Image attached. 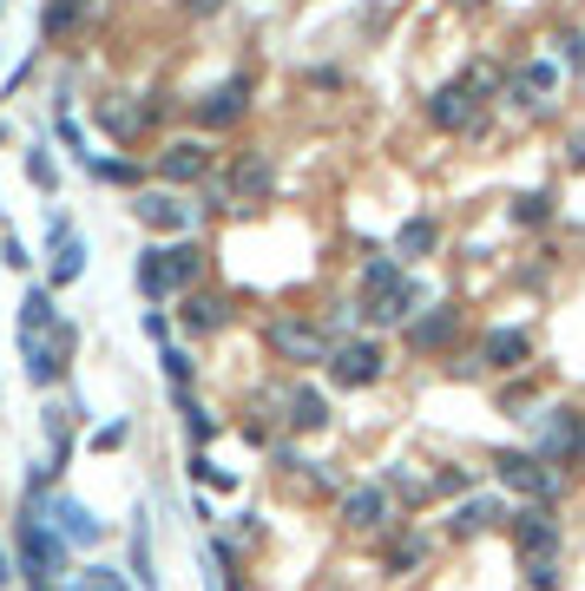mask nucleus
I'll list each match as a JSON object with an SVG mask.
<instances>
[{
	"label": "nucleus",
	"mask_w": 585,
	"mask_h": 591,
	"mask_svg": "<svg viewBox=\"0 0 585 591\" xmlns=\"http://www.w3.org/2000/svg\"><path fill=\"white\" fill-rule=\"evenodd\" d=\"M198 270H205L198 243H151L146 257H139V290L151 302H165V296H178V290H198Z\"/></svg>",
	"instance_id": "nucleus-1"
},
{
	"label": "nucleus",
	"mask_w": 585,
	"mask_h": 591,
	"mask_svg": "<svg viewBox=\"0 0 585 591\" xmlns=\"http://www.w3.org/2000/svg\"><path fill=\"white\" fill-rule=\"evenodd\" d=\"M494 473H500V487L519 493V507H553L566 493V473L539 453H494Z\"/></svg>",
	"instance_id": "nucleus-2"
},
{
	"label": "nucleus",
	"mask_w": 585,
	"mask_h": 591,
	"mask_svg": "<svg viewBox=\"0 0 585 591\" xmlns=\"http://www.w3.org/2000/svg\"><path fill=\"white\" fill-rule=\"evenodd\" d=\"M20 565H27L33 585H60V572H67V539H60V525H40V513L20 519Z\"/></svg>",
	"instance_id": "nucleus-3"
},
{
	"label": "nucleus",
	"mask_w": 585,
	"mask_h": 591,
	"mask_svg": "<svg viewBox=\"0 0 585 591\" xmlns=\"http://www.w3.org/2000/svg\"><path fill=\"white\" fill-rule=\"evenodd\" d=\"M533 421H539V460L585 467V408H553V414H533Z\"/></svg>",
	"instance_id": "nucleus-4"
},
{
	"label": "nucleus",
	"mask_w": 585,
	"mask_h": 591,
	"mask_svg": "<svg viewBox=\"0 0 585 591\" xmlns=\"http://www.w3.org/2000/svg\"><path fill=\"white\" fill-rule=\"evenodd\" d=\"M264 342H270L277 362H329V349H336L309 315H277V322L264 329Z\"/></svg>",
	"instance_id": "nucleus-5"
},
{
	"label": "nucleus",
	"mask_w": 585,
	"mask_h": 591,
	"mask_svg": "<svg viewBox=\"0 0 585 591\" xmlns=\"http://www.w3.org/2000/svg\"><path fill=\"white\" fill-rule=\"evenodd\" d=\"M73 342H79V335L67 329V322H53L47 335H20V349H27V381H33V388H53V381L67 374Z\"/></svg>",
	"instance_id": "nucleus-6"
},
{
	"label": "nucleus",
	"mask_w": 585,
	"mask_h": 591,
	"mask_svg": "<svg viewBox=\"0 0 585 591\" xmlns=\"http://www.w3.org/2000/svg\"><path fill=\"white\" fill-rule=\"evenodd\" d=\"M323 369H329V381H336V388H368V381H381V342H375V335L336 342Z\"/></svg>",
	"instance_id": "nucleus-7"
},
{
	"label": "nucleus",
	"mask_w": 585,
	"mask_h": 591,
	"mask_svg": "<svg viewBox=\"0 0 585 591\" xmlns=\"http://www.w3.org/2000/svg\"><path fill=\"white\" fill-rule=\"evenodd\" d=\"M513 519V545H519V559H559V513L553 507H519Z\"/></svg>",
	"instance_id": "nucleus-8"
},
{
	"label": "nucleus",
	"mask_w": 585,
	"mask_h": 591,
	"mask_svg": "<svg viewBox=\"0 0 585 591\" xmlns=\"http://www.w3.org/2000/svg\"><path fill=\"white\" fill-rule=\"evenodd\" d=\"M250 92H257V86H250L244 73L224 79L218 92H205V99H198V126H205V132H230V126H244V112H250Z\"/></svg>",
	"instance_id": "nucleus-9"
},
{
	"label": "nucleus",
	"mask_w": 585,
	"mask_h": 591,
	"mask_svg": "<svg viewBox=\"0 0 585 591\" xmlns=\"http://www.w3.org/2000/svg\"><path fill=\"white\" fill-rule=\"evenodd\" d=\"M460 342V309L454 302H435V309H422L415 322H408V349L415 355H440V349H454Z\"/></svg>",
	"instance_id": "nucleus-10"
},
{
	"label": "nucleus",
	"mask_w": 585,
	"mask_h": 591,
	"mask_svg": "<svg viewBox=\"0 0 585 591\" xmlns=\"http://www.w3.org/2000/svg\"><path fill=\"white\" fill-rule=\"evenodd\" d=\"M526 355H533V335L519 329V322H500V329H487L480 335V349H474V362L480 369H526Z\"/></svg>",
	"instance_id": "nucleus-11"
},
{
	"label": "nucleus",
	"mask_w": 585,
	"mask_h": 591,
	"mask_svg": "<svg viewBox=\"0 0 585 591\" xmlns=\"http://www.w3.org/2000/svg\"><path fill=\"white\" fill-rule=\"evenodd\" d=\"M158 171H165V184H205L211 178V146L205 139H171L158 151Z\"/></svg>",
	"instance_id": "nucleus-12"
},
{
	"label": "nucleus",
	"mask_w": 585,
	"mask_h": 591,
	"mask_svg": "<svg viewBox=\"0 0 585 591\" xmlns=\"http://www.w3.org/2000/svg\"><path fill=\"white\" fill-rule=\"evenodd\" d=\"M428 119H435L440 132H467V126L480 119V92H474L467 79H454V86H440L435 99H428Z\"/></svg>",
	"instance_id": "nucleus-13"
},
{
	"label": "nucleus",
	"mask_w": 585,
	"mask_h": 591,
	"mask_svg": "<svg viewBox=\"0 0 585 591\" xmlns=\"http://www.w3.org/2000/svg\"><path fill=\"white\" fill-rule=\"evenodd\" d=\"M415 302H422V290H415V277H401V283H395V290L368 296L363 309H368V322H375V329H408V322H415V315H422V309H415Z\"/></svg>",
	"instance_id": "nucleus-14"
},
{
	"label": "nucleus",
	"mask_w": 585,
	"mask_h": 591,
	"mask_svg": "<svg viewBox=\"0 0 585 591\" xmlns=\"http://www.w3.org/2000/svg\"><path fill=\"white\" fill-rule=\"evenodd\" d=\"M343 519H349L356 532H381V525L395 519L388 487H349V493H343Z\"/></svg>",
	"instance_id": "nucleus-15"
},
{
	"label": "nucleus",
	"mask_w": 585,
	"mask_h": 591,
	"mask_svg": "<svg viewBox=\"0 0 585 591\" xmlns=\"http://www.w3.org/2000/svg\"><path fill=\"white\" fill-rule=\"evenodd\" d=\"M178 322H185L191 335H211V329H224V322H230V296H224V290H185Z\"/></svg>",
	"instance_id": "nucleus-16"
},
{
	"label": "nucleus",
	"mask_w": 585,
	"mask_h": 591,
	"mask_svg": "<svg viewBox=\"0 0 585 591\" xmlns=\"http://www.w3.org/2000/svg\"><path fill=\"white\" fill-rule=\"evenodd\" d=\"M132 211H139V223H151V230H191V223H198V211H191L185 198H171V191H146Z\"/></svg>",
	"instance_id": "nucleus-17"
},
{
	"label": "nucleus",
	"mask_w": 585,
	"mask_h": 591,
	"mask_svg": "<svg viewBox=\"0 0 585 591\" xmlns=\"http://www.w3.org/2000/svg\"><path fill=\"white\" fill-rule=\"evenodd\" d=\"M270 184H277V164H270L264 151H244V158H237V171H230V191H237V211H244L250 198H264Z\"/></svg>",
	"instance_id": "nucleus-18"
},
{
	"label": "nucleus",
	"mask_w": 585,
	"mask_h": 591,
	"mask_svg": "<svg viewBox=\"0 0 585 591\" xmlns=\"http://www.w3.org/2000/svg\"><path fill=\"white\" fill-rule=\"evenodd\" d=\"M494 519H507V507H500L494 493H474V500H460V507L447 513V532H454V539H474V532H487Z\"/></svg>",
	"instance_id": "nucleus-19"
},
{
	"label": "nucleus",
	"mask_w": 585,
	"mask_h": 591,
	"mask_svg": "<svg viewBox=\"0 0 585 591\" xmlns=\"http://www.w3.org/2000/svg\"><path fill=\"white\" fill-rule=\"evenodd\" d=\"M284 408H290L284 421H290L296 434H316V428H329V401H323L316 388H290V394H284Z\"/></svg>",
	"instance_id": "nucleus-20"
},
{
	"label": "nucleus",
	"mask_w": 585,
	"mask_h": 591,
	"mask_svg": "<svg viewBox=\"0 0 585 591\" xmlns=\"http://www.w3.org/2000/svg\"><path fill=\"white\" fill-rule=\"evenodd\" d=\"M53 519H60V539H67V545H92V539H99V519L86 513L79 500H53Z\"/></svg>",
	"instance_id": "nucleus-21"
},
{
	"label": "nucleus",
	"mask_w": 585,
	"mask_h": 591,
	"mask_svg": "<svg viewBox=\"0 0 585 591\" xmlns=\"http://www.w3.org/2000/svg\"><path fill=\"white\" fill-rule=\"evenodd\" d=\"M60 322V309H53V290L47 283H33L27 302H20V335H40V329H53Z\"/></svg>",
	"instance_id": "nucleus-22"
},
{
	"label": "nucleus",
	"mask_w": 585,
	"mask_h": 591,
	"mask_svg": "<svg viewBox=\"0 0 585 591\" xmlns=\"http://www.w3.org/2000/svg\"><path fill=\"white\" fill-rule=\"evenodd\" d=\"M99 126H106V132H119V139H139L146 112H139V106H126V99H99Z\"/></svg>",
	"instance_id": "nucleus-23"
},
{
	"label": "nucleus",
	"mask_w": 585,
	"mask_h": 591,
	"mask_svg": "<svg viewBox=\"0 0 585 591\" xmlns=\"http://www.w3.org/2000/svg\"><path fill=\"white\" fill-rule=\"evenodd\" d=\"M553 86H559V67H553V60H526L519 79H513V92H533V106L553 99Z\"/></svg>",
	"instance_id": "nucleus-24"
},
{
	"label": "nucleus",
	"mask_w": 585,
	"mask_h": 591,
	"mask_svg": "<svg viewBox=\"0 0 585 591\" xmlns=\"http://www.w3.org/2000/svg\"><path fill=\"white\" fill-rule=\"evenodd\" d=\"M435 243H440L435 218H408V223H401V237H395V250H401V257H428Z\"/></svg>",
	"instance_id": "nucleus-25"
},
{
	"label": "nucleus",
	"mask_w": 585,
	"mask_h": 591,
	"mask_svg": "<svg viewBox=\"0 0 585 591\" xmlns=\"http://www.w3.org/2000/svg\"><path fill=\"white\" fill-rule=\"evenodd\" d=\"M422 559H428V539H415V532H401V539L388 545V572H395V579H408Z\"/></svg>",
	"instance_id": "nucleus-26"
},
{
	"label": "nucleus",
	"mask_w": 585,
	"mask_h": 591,
	"mask_svg": "<svg viewBox=\"0 0 585 591\" xmlns=\"http://www.w3.org/2000/svg\"><path fill=\"white\" fill-rule=\"evenodd\" d=\"M519 230H533V223H546L553 218V191H526V198H513V211H507Z\"/></svg>",
	"instance_id": "nucleus-27"
},
{
	"label": "nucleus",
	"mask_w": 585,
	"mask_h": 591,
	"mask_svg": "<svg viewBox=\"0 0 585 591\" xmlns=\"http://www.w3.org/2000/svg\"><path fill=\"white\" fill-rule=\"evenodd\" d=\"M401 283V263L395 257H368L363 263V296H381V290H395Z\"/></svg>",
	"instance_id": "nucleus-28"
},
{
	"label": "nucleus",
	"mask_w": 585,
	"mask_h": 591,
	"mask_svg": "<svg viewBox=\"0 0 585 591\" xmlns=\"http://www.w3.org/2000/svg\"><path fill=\"white\" fill-rule=\"evenodd\" d=\"M86 171L99 184H139V164H126V158H86Z\"/></svg>",
	"instance_id": "nucleus-29"
},
{
	"label": "nucleus",
	"mask_w": 585,
	"mask_h": 591,
	"mask_svg": "<svg viewBox=\"0 0 585 591\" xmlns=\"http://www.w3.org/2000/svg\"><path fill=\"white\" fill-rule=\"evenodd\" d=\"M79 270H86V250H79L73 237H67V243L53 250V283H73ZM53 283H47V290H53Z\"/></svg>",
	"instance_id": "nucleus-30"
},
{
	"label": "nucleus",
	"mask_w": 585,
	"mask_h": 591,
	"mask_svg": "<svg viewBox=\"0 0 585 591\" xmlns=\"http://www.w3.org/2000/svg\"><path fill=\"white\" fill-rule=\"evenodd\" d=\"M519 572L533 591H559V559H519Z\"/></svg>",
	"instance_id": "nucleus-31"
},
{
	"label": "nucleus",
	"mask_w": 585,
	"mask_h": 591,
	"mask_svg": "<svg viewBox=\"0 0 585 591\" xmlns=\"http://www.w3.org/2000/svg\"><path fill=\"white\" fill-rule=\"evenodd\" d=\"M185 434H191V441H198V447H205V441H211V434H218V421H211V408H198L191 394H185Z\"/></svg>",
	"instance_id": "nucleus-32"
},
{
	"label": "nucleus",
	"mask_w": 585,
	"mask_h": 591,
	"mask_svg": "<svg viewBox=\"0 0 585 591\" xmlns=\"http://www.w3.org/2000/svg\"><path fill=\"white\" fill-rule=\"evenodd\" d=\"M132 579H139V585H158V572H151V545H146V525H132Z\"/></svg>",
	"instance_id": "nucleus-33"
},
{
	"label": "nucleus",
	"mask_w": 585,
	"mask_h": 591,
	"mask_svg": "<svg viewBox=\"0 0 585 591\" xmlns=\"http://www.w3.org/2000/svg\"><path fill=\"white\" fill-rule=\"evenodd\" d=\"M27 178H33L40 191H53V184H60V171H53V151H47V146L27 151Z\"/></svg>",
	"instance_id": "nucleus-34"
},
{
	"label": "nucleus",
	"mask_w": 585,
	"mask_h": 591,
	"mask_svg": "<svg viewBox=\"0 0 585 591\" xmlns=\"http://www.w3.org/2000/svg\"><path fill=\"white\" fill-rule=\"evenodd\" d=\"M191 480H205V487H224V493H230V487H237V473H224V467H211V460H205V453H198V460H191Z\"/></svg>",
	"instance_id": "nucleus-35"
},
{
	"label": "nucleus",
	"mask_w": 585,
	"mask_h": 591,
	"mask_svg": "<svg viewBox=\"0 0 585 591\" xmlns=\"http://www.w3.org/2000/svg\"><path fill=\"white\" fill-rule=\"evenodd\" d=\"M158 362H165V374H171V381H178V388H191V369H198V362H191V355H185V349H165V355H158Z\"/></svg>",
	"instance_id": "nucleus-36"
},
{
	"label": "nucleus",
	"mask_w": 585,
	"mask_h": 591,
	"mask_svg": "<svg viewBox=\"0 0 585 591\" xmlns=\"http://www.w3.org/2000/svg\"><path fill=\"white\" fill-rule=\"evenodd\" d=\"M553 53H559L566 67H585V33H559V40H553Z\"/></svg>",
	"instance_id": "nucleus-37"
},
{
	"label": "nucleus",
	"mask_w": 585,
	"mask_h": 591,
	"mask_svg": "<svg viewBox=\"0 0 585 591\" xmlns=\"http://www.w3.org/2000/svg\"><path fill=\"white\" fill-rule=\"evenodd\" d=\"M224 0H185V13H218Z\"/></svg>",
	"instance_id": "nucleus-38"
},
{
	"label": "nucleus",
	"mask_w": 585,
	"mask_h": 591,
	"mask_svg": "<svg viewBox=\"0 0 585 591\" xmlns=\"http://www.w3.org/2000/svg\"><path fill=\"white\" fill-rule=\"evenodd\" d=\"M566 158H573V164H585V132L573 139V146H566Z\"/></svg>",
	"instance_id": "nucleus-39"
},
{
	"label": "nucleus",
	"mask_w": 585,
	"mask_h": 591,
	"mask_svg": "<svg viewBox=\"0 0 585 591\" xmlns=\"http://www.w3.org/2000/svg\"><path fill=\"white\" fill-rule=\"evenodd\" d=\"M0 585H13V559L7 552H0Z\"/></svg>",
	"instance_id": "nucleus-40"
},
{
	"label": "nucleus",
	"mask_w": 585,
	"mask_h": 591,
	"mask_svg": "<svg viewBox=\"0 0 585 591\" xmlns=\"http://www.w3.org/2000/svg\"><path fill=\"white\" fill-rule=\"evenodd\" d=\"M53 7H79V0H53Z\"/></svg>",
	"instance_id": "nucleus-41"
},
{
	"label": "nucleus",
	"mask_w": 585,
	"mask_h": 591,
	"mask_svg": "<svg viewBox=\"0 0 585 591\" xmlns=\"http://www.w3.org/2000/svg\"><path fill=\"white\" fill-rule=\"evenodd\" d=\"M460 7H480V0H460Z\"/></svg>",
	"instance_id": "nucleus-42"
}]
</instances>
